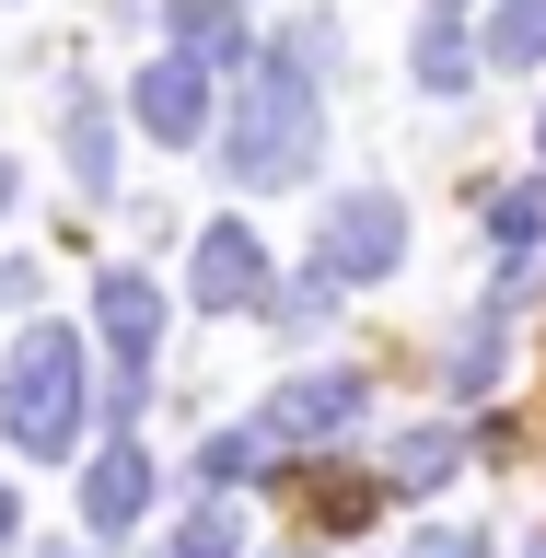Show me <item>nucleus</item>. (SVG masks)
I'll return each mask as SVG.
<instances>
[{
  "instance_id": "nucleus-20",
  "label": "nucleus",
  "mask_w": 546,
  "mask_h": 558,
  "mask_svg": "<svg viewBox=\"0 0 546 558\" xmlns=\"http://www.w3.org/2000/svg\"><path fill=\"white\" fill-rule=\"evenodd\" d=\"M24 547V500H12V488H0V558Z\"/></svg>"
},
{
  "instance_id": "nucleus-2",
  "label": "nucleus",
  "mask_w": 546,
  "mask_h": 558,
  "mask_svg": "<svg viewBox=\"0 0 546 558\" xmlns=\"http://www.w3.org/2000/svg\"><path fill=\"white\" fill-rule=\"evenodd\" d=\"M82 338L70 326H24L12 338V361H0V430H12V453L24 465H59L70 442H82Z\"/></svg>"
},
{
  "instance_id": "nucleus-15",
  "label": "nucleus",
  "mask_w": 546,
  "mask_h": 558,
  "mask_svg": "<svg viewBox=\"0 0 546 558\" xmlns=\"http://www.w3.org/2000/svg\"><path fill=\"white\" fill-rule=\"evenodd\" d=\"M256 453H268L256 430H209V442H198V488H244V477H256Z\"/></svg>"
},
{
  "instance_id": "nucleus-13",
  "label": "nucleus",
  "mask_w": 546,
  "mask_h": 558,
  "mask_svg": "<svg viewBox=\"0 0 546 558\" xmlns=\"http://www.w3.org/2000/svg\"><path fill=\"white\" fill-rule=\"evenodd\" d=\"M488 59H500V70H535L546 59V0H500V12H488Z\"/></svg>"
},
{
  "instance_id": "nucleus-23",
  "label": "nucleus",
  "mask_w": 546,
  "mask_h": 558,
  "mask_svg": "<svg viewBox=\"0 0 546 558\" xmlns=\"http://www.w3.org/2000/svg\"><path fill=\"white\" fill-rule=\"evenodd\" d=\"M535 558H546V547H535Z\"/></svg>"
},
{
  "instance_id": "nucleus-11",
  "label": "nucleus",
  "mask_w": 546,
  "mask_h": 558,
  "mask_svg": "<svg viewBox=\"0 0 546 558\" xmlns=\"http://www.w3.org/2000/svg\"><path fill=\"white\" fill-rule=\"evenodd\" d=\"M453 465H465V442H453V430H408V442L384 453V488H442Z\"/></svg>"
},
{
  "instance_id": "nucleus-3",
  "label": "nucleus",
  "mask_w": 546,
  "mask_h": 558,
  "mask_svg": "<svg viewBox=\"0 0 546 558\" xmlns=\"http://www.w3.org/2000/svg\"><path fill=\"white\" fill-rule=\"evenodd\" d=\"M408 256V209L384 198V186H349L338 209H326V233H314V279L326 291H361V279H384Z\"/></svg>"
},
{
  "instance_id": "nucleus-17",
  "label": "nucleus",
  "mask_w": 546,
  "mask_h": 558,
  "mask_svg": "<svg viewBox=\"0 0 546 558\" xmlns=\"http://www.w3.org/2000/svg\"><path fill=\"white\" fill-rule=\"evenodd\" d=\"M488 233H500V244L523 256V244L546 233V198H535V186H500V198H488Z\"/></svg>"
},
{
  "instance_id": "nucleus-5",
  "label": "nucleus",
  "mask_w": 546,
  "mask_h": 558,
  "mask_svg": "<svg viewBox=\"0 0 546 558\" xmlns=\"http://www.w3.org/2000/svg\"><path fill=\"white\" fill-rule=\"evenodd\" d=\"M186 303L198 314H256L268 303V244L244 233V221H209V233L186 244Z\"/></svg>"
},
{
  "instance_id": "nucleus-14",
  "label": "nucleus",
  "mask_w": 546,
  "mask_h": 558,
  "mask_svg": "<svg viewBox=\"0 0 546 558\" xmlns=\"http://www.w3.org/2000/svg\"><path fill=\"white\" fill-rule=\"evenodd\" d=\"M453 396H488V384H500V314H477V326H465V349H453Z\"/></svg>"
},
{
  "instance_id": "nucleus-16",
  "label": "nucleus",
  "mask_w": 546,
  "mask_h": 558,
  "mask_svg": "<svg viewBox=\"0 0 546 558\" xmlns=\"http://www.w3.org/2000/svg\"><path fill=\"white\" fill-rule=\"evenodd\" d=\"M163 558H244V523L209 500V512H186V523H174V547H163Z\"/></svg>"
},
{
  "instance_id": "nucleus-12",
  "label": "nucleus",
  "mask_w": 546,
  "mask_h": 558,
  "mask_svg": "<svg viewBox=\"0 0 546 558\" xmlns=\"http://www.w3.org/2000/svg\"><path fill=\"white\" fill-rule=\"evenodd\" d=\"M70 174H82V186H117V117H105V105H70Z\"/></svg>"
},
{
  "instance_id": "nucleus-1",
  "label": "nucleus",
  "mask_w": 546,
  "mask_h": 558,
  "mask_svg": "<svg viewBox=\"0 0 546 558\" xmlns=\"http://www.w3.org/2000/svg\"><path fill=\"white\" fill-rule=\"evenodd\" d=\"M314 151H326V105H314V59L279 35L268 59H256V82L233 94V140H221V163H233V186H303Z\"/></svg>"
},
{
  "instance_id": "nucleus-7",
  "label": "nucleus",
  "mask_w": 546,
  "mask_h": 558,
  "mask_svg": "<svg viewBox=\"0 0 546 558\" xmlns=\"http://www.w3.org/2000/svg\"><path fill=\"white\" fill-rule=\"evenodd\" d=\"M94 326H105V349H117V373H151V338H163V291L139 268H105L94 279Z\"/></svg>"
},
{
  "instance_id": "nucleus-22",
  "label": "nucleus",
  "mask_w": 546,
  "mask_h": 558,
  "mask_svg": "<svg viewBox=\"0 0 546 558\" xmlns=\"http://www.w3.org/2000/svg\"><path fill=\"white\" fill-rule=\"evenodd\" d=\"M442 12H453V0H442Z\"/></svg>"
},
{
  "instance_id": "nucleus-6",
  "label": "nucleus",
  "mask_w": 546,
  "mask_h": 558,
  "mask_svg": "<svg viewBox=\"0 0 546 558\" xmlns=\"http://www.w3.org/2000/svg\"><path fill=\"white\" fill-rule=\"evenodd\" d=\"M129 117H139L151 140H163V151H186V140H209V70L186 59V47H174V59H151V70L129 82Z\"/></svg>"
},
{
  "instance_id": "nucleus-9",
  "label": "nucleus",
  "mask_w": 546,
  "mask_h": 558,
  "mask_svg": "<svg viewBox=\"0 0 546 558\" xmlns=\"http://www.w3.org/2000/svg\"><path fill=\"white\" fill-rule=\"evenodd\" d=\"M465 82H477V47H465L453 12H430L418 24V94H465Z\"/></svg>"
},
{
  "instance_id": "nucleus-8",
  "label": "nucleus",
  "mask_w": 546,
  "mask_h": 558,
  "mask_svg": "<svg viewBox=\"0 0 546 558\" xmlns=\"http://www.w3.org/2000/svg\"><path fill=\"white\" fill-rule=\"evenodd\" d=\"M139 500H151V453L105 442V453H94V477H82V523H94V535H129Z\"/></svg>"
},
{
  "instance_id": "nucleus-10",
  "label": "nucleus",
  "mask_w": 546,
  "mask_h": 558,
  "mask_svg": "<svg viewBox=\"0 0 546 558\" xmlns=\"http://www.w3.org/2000/svg\"><path fill=\"white\" fill-rule=\"evenodd\" d=\"M174 47H186V59H233V47H244V12H233V0H174Z\"/></svg>"
},
{
  "instance_id": "nucleus-19",
  "label": "nucleus",
  "mask_w": 546,
  "mask_h": 558,
  "mask_svg": "<svg viewBox=\"0 0 546 558\" xmlns=\"http://www.w3.org/2000/svg\"><path fill=\"white\" fill-rule=\"evenodd\" d=\"M418 558H488V535H465V523H442V535H418Z\"/></svg>"
},
{
  "instance_id": "nucleus-21",
  "label": "nucleus",
  "mask_w": 546,
  "mask_h": 558,
  "mask_svg": "<svg viewBox=\"0 0 546 558\" xmlns=\"http://www.w3.org/2000/svg\"><path fill=\"white\" fill-rule=\"evenodd\" d=\"M535 151H546V117H535Z\"/></svg>"
},
{
  "instance_id": "nucleus-18",
  "label": "nucleus",
  "mask_w": 546,
  "mask_h": 558,
  "mask_svg": "<svg viewBox=\"0 0 546 558\" xmlns=\"http://www.w3.org/2000/svg\"><path fill=\"white\" fill-rule=\"evenodd\" d=\"M373 477H314V523H373Z\"/></svg>"
},
{
  "instance_id": "nucleus-4",
  "label": "nucleus",
  "mask_w": 546,
  "mask_h": 558,
  "mask_svg": "<svg viewBox=\"0 0 546 558\" xmlns=\"http://www.w3.org/2000/svg\"><path fill=\"white\" fill-rule=\"evenodd\" d=\"M373 408V373H303V384H279L268 418H256V442L268 453H303V442H338L349 418Z\"/></svg>"
}]
</instances>
